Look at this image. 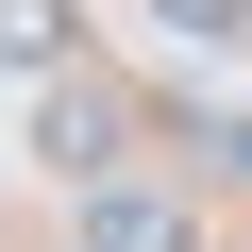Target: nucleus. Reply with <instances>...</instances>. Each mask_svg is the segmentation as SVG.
Listing matches in <instances>:
<instances>
[{
    "mask_svg": "<svg viewBox=\"0 0 252 252\" xmlns=\"http://www.w3.org/2000/svg\"><path fill=\"white\" fill-rule=\"evenodd\" d=\"M152 135H168V118L118 84V67H51V101H34V168H67V202H84V185H135Z\"/></svg>",
    "mask_w": 252,
    "mask_h": 252,
    "instance_id": "obj_1",
    "label": "nucleus"
},
{
    "mask_svg": "<svg viewBox=\"0 0 252 252\" xmlns=\"http://www.w3.org/2000/svg\"><path fill=\"white\" fill-rule=\"evenodd\" d=\"M67 252H202V219H185V185H84L67 202Z\"/></svg>",
    "mask_w": 252,
    "mask_h": 252,
    "instance_id": "obj_2",
    "label": "nucleus"
},
{
    "mask_svg": "<svg viewBox=\"0 0 252 252\" xmlns=\"http://www.w3.org/2000/svg\"><path fill=\"white\" fill-rule=\"evenodd\" d=\"M67 51H84V0H0V67H34V84H51Z\"/></svg>",
    "mask_w": 252,
    "mask_h": 252,
    "instance_id": "obj_3",
    "label": "nucleus"
},
{
    "mask_svg": "<svg viewBox=\"0 0 252 252\" xmlns=\"http://www.w3.org/2000/svg\"><path fill=\"white\" fill-rule=\"evenodd\" d=\"M152 17H185V34H252V0H152Z\"/></svg>",
    "mask_w": 252,
    "mask_h": 252,
    "instance_id": "obj_4",
    "label": "nucleus"
},
{
    "mask_svg": "<svg viewBox=\"0 0 252 252\" xmlns=\"http://www.w3.org/2000/svg\"><path fill=\"white\" fill-rule=\"evenodd\" d=\"M219 168H252V118H219Z\"/></svg>",
    "mask_w": 252,
    "mask_h": 252,
    "instance_id": "obj_5",
    "label": "nucleus"
}]
</instances>
